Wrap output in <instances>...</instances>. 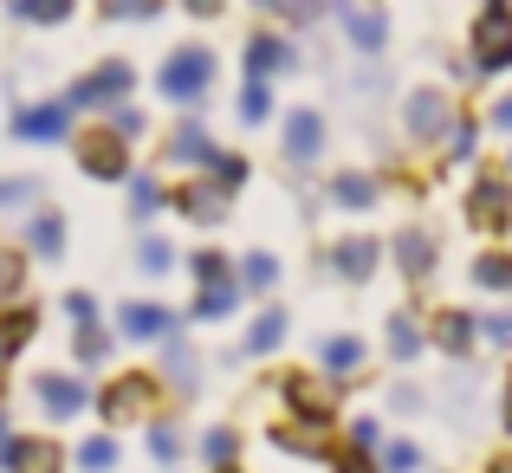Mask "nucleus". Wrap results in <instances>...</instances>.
I'll return each instance as SVG.
<instances>
[{"mask_svg": "<svg viewBox=\"0 0 512 473\" xmlns=\"http://www.w3.org/2000/svg\"><path fill=\"white\" fill-rule=\"evenodd\" d=\"M33 409L46 422H78L91 409V383L78 370H39L33 376Z\"/></svg>", "mask_w": 512, "mask_h": 473, "instance_id": "obj_21", "label": "nucleus"}, {"mask_svg": "<svg viewBox=\"0 0 512 473\" xmlns=\"http://www.w3.org/2000/svg\"><path fill=\"white\" fill-rule=\"evenodd\" d=\"M7 7V20H20V26H65L78 13V0H0Z\"/></svg>", "mask_w": 512, "mask_h": 473, "instance_id": "obj_41", "label": "nucleus"}, {"mask_svg": "<svg viewBox=\"0 0 512 473\" xmlns=\"http://www.w3.org/2000/svg\"><path fill=\"white\" fill-rule=\"evenodd\" d=\"M318 266H325L338 286H370L376 273H383V234H363V227H350V234L325 240V253H318Z\"/></svg>", "mask_w": 512, "mask_h": 473, "instance_id": "obj_14", "label": "nucleus"}, {"mask_svg": "<svg viewBox=\"0 0 512 473\" xmlns=\"http://www.w3.org/2000/svg\"><path fill=\"white\" fill-rule=\"evenodd\" d=\"M331 150V117L318 111V104H292L286 117H279V162L299 175H312L318 162Z\"/></svg>", "mask_w": 512, "mask_h": 473, "instance_id": "obj_11", "label": "nucleus"}, {"mask_svg": "<svg viewBox=\"0 0 512 473\" xmlns=\"http://www.w3.org/2000/svg\"><path fill=\"white\" fill-rule=\"evenodd\" d=\"M383 260L396 266V279H402L409 292H422L428 279L441 273V234H435L428 221H402L396 234L383 240Z\"/></svg>", "mask_w": 512, "mask_h": 473, "instance_id": "obj_10", "label": "nucleus"}, {"mask_svg": "<svg viewBox=\"0 0 512 473\" xmlns=\"http://www.w3.org/2000/svg\"><path fill=\"white\" fill-rule=\"evenodd\" d=\"M201 175H214L221 188H234V195H240V188L253 182V156H247V150H227V143H221V150L208 156V169H201Z\"/></svg>", "mask_w": 512, "mask_h": 473, "instance_id": "obj_44", "label": "nucleus"}, {"mask_svg": "<svg viewBox=\"0 0 512 473\" xmlns=\"http://www.w3.org/2000/svg\"><path fill=\"white\" fill-rule=\"evenodd\" d=\"M428 350V324H422V305H396L383 318V357L396 370H415V357Z\"/></svg>", "mask_w": 512, "mask_h": 473, "instance_id": "obj_27", "label": "nucleus"}, {"mask_svg": "<svg viewBox=\"0 0 512 473\" xmlns=\"http://www.w3.org/2000/svg\"><path fill=\"white\" fill-rule=\"evenodd\" d=\"M467 279H474L480 292H493V299H512V247H480L474 253V266H467Z\"/></svg>", "mask_w": 512, "mask_h": 473, "instance_id": "obj_33", "label": "nucleus"}, {"mask_svg": "<svg viewBox=\"0 0 512 473\" xmlns=\"http://www.w3.org/2000/svg\"><path fill=\"white\" fill-rule=\"evenodd\" d=\"M454 111H461L454 85H435V78H428V85H409V91H402V104H396V130H402V143L428 156V150L441 143V130L454 124Z\"/></svg>", "mask_w": 512, "mask_h": 473, "instance_id": "obj_7", "label": "nucleus"}, {"mask_svg": "<svg viewBox=\"0 0 512 473\" xmlns=\"http://www.w3.org/2000/svg\"><path fill=\"white\" fill-rule=\"evenodd\" d=\"M234 188H221V182H214V175H175V182H169V214H182V221L188 227H227V221H234Z\"/></svg>", "mask_w": 512, "mask_h": 473, "instance_id": "obj_13", "label": "nucleus"}, {"mask_svg": "<svg viewBox=\"0 0 512 473\" xmlns=\"http://www.w3.org/2000/svg\"><path fill=\"white\" fill-rule=\"evenodd\" d=\"M448 85H480V72H474V59H467V52H454V59H448Z\"/></svg>", "mask_w": 512, "mask_h": 473, "instance_id": "obj_55", "label": "nucleus"}, {"mask_svg": "<svg viewBox=\"0 0 512 473\" xmlns=\"http://www.w3.org/2000/svg\"><path fill=\"white\" fill-rule=\"evenodd\" d=\"M389 409H396V415H415V409H422V389H415V383H396V389H389Z\"/></svg>", "mask_w": 512, "mask_h": 473, "instance_id": "obj_54", "label": "nucleus"}, {"mask_svg": "<svg viewBox=\"0 0 512 473\" xmlns=\"http://www.w3.org/2000/svg\"><path fill=\"white\" fill-rule=\"evenodd\" d=\"M117 461H124V448H117V428L85 435V441L72 448V467H78V473H117Z\"/></svg>", "mask_w": 512, "mask_h": 473, "instance_id": "obj_38", "label": "nucleus"}, {"mask_svg": "<svg viewBox=\"0 0 512 473\" xmlns=\"http://www.w3.org/2000/svg\"><path fill=\"white\" fill-rule=\"evenodd\" d=\"M104 124H111V130H117V137H124V143H130V150H143V143H150V137H156V117H150V111H143V104H137V98H124V104H111V111H104Z\"/></svg>", "mask_w": 512, "mask_h": 473, "instance_id": "obj_39", "label": "nucleus"}, {"mask_svg": "<svg viewBox=\"0 0 512 473\" xmlns=\"http://www.w3.org/2000/svg\"><path fill=\"white\" fill-rule=\"evenodd\" d=\"M33 201H46L39 175H0V214H26Z\"/></svg>", "mask_w": 512, "mask_h": 473, "instance_id": "obj_46", "label": "nucleus"}, {"mask_svg": "<svg viewBox=\"0 0 512 473\" xmlns=\"http://www.w3.org/2000/svg\"><path fill=\"white\" fill-rule=\"evenodd\" d=\"M143 448H150V461H156V467H175V461L188 454L182 422H175V415H156V422H143Z\"/></svg>", "mask_w": 512, "mask_h": 473, "instance_id": "obj_37", "label": "nucleus"}, {"mask_svg": "<svg viewBox=\"0 0 512 473\" xmlns=\"http://www.w3.org/2000/svg\"><path fill=\"white\" fill-rule=\"evenodd\" d=\"M500 428L512 435V363H506V383H500Z\"/></svg>", "mask_w": 512, "mask_h": 473, "instance_id": "obj_56", "label": "nucleus"}, {"mask_svg": "<svg viewBox=\"0 0 512 473\" xmlns=\"http://www.w3.org/2000/svg\"><path fill=\"white\" fill-rule=\"evenodd\" d=\"M156 350H163V383H169V396L188 402V396H195V383H201V363H195V344H188V331H175L169 344H156Z\"/></svg>", "mask_w": 512, "mask_h": 473, "instance_id": "obj_30", "label": "nucleus"}, {"mask_svg": "<svg viewBox=\"0 0 512 473\" xmlns=\"http://www.w3.org/2000/svg\"><path fill=\"white\" fill-rule=\"evenodd\" d=\"M163 208H169V182H156L150 169H137V175L124 182V214H130V227H150Z\"/></svg>", "mask_w": 512, "mask_h": 473, "instance_id": "obj_32", "label": "nucleus"}, {"mask_svg": "<svg viewBox=\"0 0 512 473\" xmlns=\"http://www.w3.org/2000/svg\"><path fill=\"white\" fill-rule=\"evenodd\" d=\"M91 409H98L104 428H143L156 415H169V383L150 363H130V370H111L91 389Z\"/></svg>", "mask_w": 512, "mask_h": 473, "instance_id": "obj_1", "label": "nucleus"}, {"mask_svg": "<svg viewBox=\"0 0 512 473\" xmlns=\"http://www.w3.org/2000/svg\"><path fill=\"white\" fill-rule=\"evenodd\" d=\"M182 273L195 279V286H221V279H234V253L227 247H195L182 260Z\"/></svg>", "mask_w": 512, "mask_h": 473, "instance_id": "obj_42", "label": "nucleus"}, {"mask_svg": "<svg viewBox=\"0 0 512 473\" xmlns=\"http://www.w3.org/2000/svg\"><path fill=\"white\" fill-rule=\"evenodd\" d=\"M487 473H512V448H506V454H493V461H487Z\"/></svg>", "mask_w": 512, "mask_h": 473, "instance_id": "obj_58", "label": "nucleus"}, {"mask_svg": "<svg viewBox=\"0 0 512 473\" xmlns=\"http://www.w3.org/2000/svg\"><path fill=\"white\" fill-rule=\"evenodd\" d=\"M111 350H117V331L104 318L98 324H72V363H78V370H104Z\"/></svg>", "mask_w": 512, "mask_h": 473, "instance_id": "obj_35", "label": "nucleus"}, {"mask_svg": "<svg viewBox=\"0 0 512 473\" xmlns=\"http://www.w3.org/2000/svg\"><path fill=\"white\" fill-rule=\"evenodd\" d=\"M59 318H65V324H98V318H104L98 292H91V286H65V292H59Z\"/></svg>", "mask_w": 512, "mask_h": 473, "instance_id": "obj_47", "label": "nucleus"}, {"mask_svg": "<svg viewBox=\"0 0 512 473\" xmlns=\"http://www.w3.org/2000/svg\"><path fill=\"white\" fill-rule=\"evenodd\" d=\"M7 130H13V143H26V150H52V143H65L78 130V111L65 98H26V104H13Z\"/></svg>", "mask_w": 512, "mask_h": 473, "instance_id": "obj_16", "label": "nucleus"}, {"mask_svg": "<svg viewBox=\"0 0 512 473\" xmlns=\"http://www.w3.org/2000/svg\"><path fill=\"white\" fill-rule=\"evenodd\" d=\"M428 324V350H441L448 363H467L480 350V312H467V305H435V312H422Z\"/></svg>", "mask_w": 512, "mask_h": 473, "instance_id": "obj_20", "label": "nucleus"}, {"mask_svg": "<svg viewBox=\"0 0 512 473\" xmlns=\"http://www.w3.org/2000/svg\"><path fill=\"white\" fill-rule=\"evenodd\" d=\"M480 344H493V350H506V357H512V305L480 312Z\"/></svg>", "mask_w": 512, "mask_h": 473, "instance_id": "obj_49", "label": "nucleus"}, {"mask_svg": "<svg viewBox=\"0 0 512 473\" xmlns=\"http://www.w3.org/2000/svg\"><path fill=\"white\" fill-rule=\"evenodd\" d=\"M325 201L338 214H370L376 201H383V182H376L370 162H350V169H331L325 175Z\"/></svg>", "mask_w": 512, "mask_h": 473, "instance_id": "obj_26", "label": "nucleus"}, {"mask_svg": "<svg viewBox=\"0 0 512 473\" xmlns=\"http://www.w3.org/2000/svg\"><path fill=\"white\" fill-rule=\"evenodd\" d=\"M279 409H286V422H305V428H325V435H338V422H344V383H331L325 370H279Z\"/></svg>", "mask_w": 512, "mask_h": 473, "instance_id": "obj_4", "label": "nucleus"}, {"mask_svg": "<svg viewBox=\"0 0 512 473\" xmlns=\"http://www.w3.org/2000/svg\"><path fill=\"white\" fill-rule=\"evenodd\" d=\"M240 305H247V292H240L234 279H221V286H195V299H188L182 324H188V331H195V324L208 331V324H227V318L240 312Z\"/></svg>", "mask_w": 512, "mask_h": 473, "instance_id": "obj_28", "label": "nucleus"}, {"mask_svg": "<svg viewBox=\"0 0 512 473\" xmlns=\"http://www.w3.org/2000/svg\"><path fill=\"white\" fill-rule=\"evenodd\" d=\"M175 13H188V20H221L227 13V0H169Z\"/></svg>", "mask_w": 512, "mask_h": 473, "instance_id": "obj_53", "label": "nucleus"}, {"mask_svg": "<svg viewBox=\"0 0 512 473\" xmlns=\"http://www.w3.org/2000/svg\"><path fill=\"white\" fill-rule=\"evenodd\" d=\"M286 337H292V312L279 299H260V305H253V318H247V331H240V357L266 363V357L286 350Z\"/></svg>", "mask_w": 512, "mask_h": 473, "instance_id": "obj_24", "label": "nucleus"}, {"mask_svg": "<svg viewBox=\"0 0 512 473\" xmlns=\"http://www.w3.org/2000/svg\"><path fill=\"white\" fill-rule=\"evenodd\" d=\"M65 150H72L78 175H85V182H98V188H124L130 175H137V150H130V143L117 137L104 117H78V130L65 137Z\"/></svg>", "mask_w": 512, "mask_h": 473, "instance_id": "obj_3", "label": "nucleus"}, {"mask_svg": "<svg viewBox=\"0 0 512 473\" xmlns=\"http://www.w3.org/2000/svg\"><path fill=\"white\" fill-rule=\"evenodd\" d=\"M39 331H46V305L26 292V299L0 305V389L13 383V370H20V357L39 344Z\"/></svg>", "mask_w": 512, "mask_h": 473, "instance_id": "obj_18", "label": "nucleus"}, {"mask_svg": "<svg viewBox=\"0 0 512 473\" xmlns=\"http://www.w3.org/2000/svg\"><path fill=\"white\" fill-rule=\"evenodd\" d=\"M253 13H260V20H279V7H286V0H247Z\"/></svg>", "mask_w": 512, "mask_h": 473, "instance_id": "obj_57", "label": "nucleus"}, {"mask_svg": "<svg viewBox=\"0 0 512 473\" xmlns=\"http://www.w3.org/2000/svg\"><path fill=\"white\" fill-rule=\"evenodd\" d=\"M292 72H305L299 33H286L279 20L247 26V39H240V78H266V85H279V78H292Z\"/></svg>", "mask_w": 512, "mask_h": 473, "instance_id": "obj_8", "label": "nucleus"}, {"mask_svg": "<svg viewBox=\"0 0 512 473\" xmlns=\"http://www.w3.org/2000/svg\"><path fill=\"white\" fill-rule=\"evenodd\" d=\"M266 441H273L279 454H299V461H331V454H338V441H331L325 428H305V422H273Z\"/></svg>", "mask_w": 512, "mask_h": 473, "instance_id": "obj_31", "label": "nucleus"}, {"mask_svg": "<svg viewBox=\"0 0 512 473\" xmlns=\"http://www.w3.org/2000/svg\"><path fill=\"white\" fill-rule=\"evenodd\" d=\"M91 13L98 20H124V26H150L169 13V0H91Z\"/></svg>", "mask_w": 512, "mask_h": 473, "instance_id": "obj_43", "label": "nucleus"}, {"mask_svg": "<svg viewBox=\"0 0 512 473\" xmlns=\"http://www.w3.org/2000/svg\"><path fill=\"white\" fill-rule=\"evenodd\" d=\"M480 143H487V124H480V111H467V104H461V111H454V124L441 130V143L428 150V156H435L428 169H435V175L474 169V162H480Z\"/></svg>", "mask_w": 512, "mask_h": 473, "instance_id": "obj_22", "label": "nucleus"}, {"mask_svg": "<svg viewBox=\"0 0 512 473\" xmlns=\"http://www.w3.org/2000/svg\"><path fill=\"white\" fill-rule=\"evenodd\" d=\"M13 247L33 266H65V253H72V214H65L59 201H33V208L20 214V240H13Z\"/></svg>", "mask_w": 512, "mask_h": 473, "instance_id": "obj_12", "label": "nucleus"}, {"mask_svg": "<svg viewBox=\"0 0 512 473\" xmlns=\"http://www.w3.org/2000/svg\"><path fill=\"white\" fill-rule=\"evenodd\" d=\"M467 59L480 78L512 72V0H480V13L467 20Z\"/></svg>", "mask_w": 512, "mask_h": 473, "instance_id": "obj_9", "label": "nucleus"}, {"mask_svg": "<svg viewBox=\"0 0 512 473\" xmlns=\"http://www.w3.org/2000/svg\"><path fill=\"white\" fill-rule=\"evenodd\" d=\"M72 454L52 435H0V473H65Z\"/></svg>", "mask_w": 512, "mask_h": 473, "instance_id": "obj_25", "label": "nucleus"}, {"mask_svg": "<svg viewBox=\"0 0 512 473\" xmlns=\"http://www.w3.org/2000/svg\"><path fill=\"white\" fill-rule=\"evenodd\" d=\"M221 150L214 143V130H208V117L201 111H182L175 124L156 137V162H163L169 175H195V169H208V156Z\"/></svg>", "mask_w": 512, "mask_h": 473, "instance_id": "obj_15", "label": "nucleus"}, {"mask_svg": "<svg viewBox=\"0 0 512 473\" xmlns=\"http://www.w3.org/2000/svg\"><path fill=\"white\" fill-rule=\"evenodd\" d=\"M318 370L331 376V383H363L370 376V337L363 331H325L318 337Z\"/></svg>", "mask_w": 512, "mask_h": 473, "instance_id": "obj_23", "label": "nucleus"}, {"mask_svg": "<svg viewBox=\"0 0 512 473\" xmlns=\"http://www.w3.org/2000/svg\"><path fill=\"white\" fill-rule=\"evenodd\" d=\"M279 279H286V266H279L273 247H247V253L234 260V286L247 292V299H273Z\"/></svg>", "mask_w": 512, "mask_h": 473, "instance_id": "obj_29", "label": "nucleus"}, {"mask_svg": "<svg viewBox=\"0 0 512 473\" xmlns=\"http://www.w3.org/2000/svg\"><path fill=\"white\" fill-rule=\"evenodd\" d=\"M26 292H33V260H26L13 240H0V305L26 299Z\"/></svg>", "mask_w": 512, "mask_h": 473, "instance_id": "obj_40", "label": "nucleus"}, {"mask_svg": "<svg viewBox=\"0 0 512 473\" xmlns=\"http://www.w3.org/2000/svg\"><path fill=\"white\" fill-rule=\"evenodd\" d=\"M376 467L383 473H422V448H415V441H383V448H376Z\"/></svg>", "mask_w": 512, "mask_h": 473, "instance_id": "obj_48", "label": "nucleus"}, {"mask_svg": "<svg viewBox=\"0 0 512 473\" xmlns=\"http://www.w3.org/2000/svg\"><path fill=\"white\" fill-rule=\"evenodd\" d=\"M208 473H247V467H240V461H234V467H208Z\"/></svg>", "mask_w": 512, "mask_h": 473, "instance_id": "obj_60", "label": "nucleus"}, {"mask_svg": "<svg viewBox=\"0 0 512 473\" xmlns=\"http://www.w3.org/2000/svg\"><path fill=\"white\" fill-rule=\"evenodd\" d=\"M461 221L487 240H512V175L500 162H474V175L461 188Z\"/></svg>", "mask_w": 512, "mask_h": 473, "instance_id": "obj_5", "label": "nucleus"}, {"mask_svg": "<svg viewBox=\"0 0 512 473\" xmlns=\"http://www.w3.org/2000/svg\"><path fill=\"white\" fill-rule=\"evenodd\" d=\"M273 117H279L273 85H266V78H240V91H234V124L240 130H266Z\"/></svg>", "mask_w": 512, "mask_h": 473, "instance_id": "obj_34", "label": "nucleus"}, {"mask_svg": "<svg viewBox=\"0 0 512 473\" xmlns=\"http://www.w3.org/2000/svg\"><path fill=\"white\" fill-rule=\"evenodd\" d=\"M325 467H331V473H383V467H376V454H370V448H350V441H338V454H331Z\"/></svg>", "mask_w": 512, "mask_h": 473, "instance_id": "obj_51", "label": "nucleus"}, {"mask_svg": "<svg viewBox=\"0 0 512 473\" xmlns=\"http://www.w3.org/2000/svg\"><path fill=\"white\" fill-rule=\"evenodd\" d=\"M201 461H208V467H234V461H240V428H234V422L201 428Z\"/></svg>", "mask_w": 512, "mask_h": 473, "instance_id": "obj_45", "label": "nucleus"}, {"mask_svg": "<svg viewBox=\"0 0 512 473\" xmlns=\"http://www.w3.org/2000/svg\"><path fill=\"white\" fill-rule=\"evenodd\" d=\"M156 98L175 104V111H201V104L214 98V85H221V52L208 46V39H182V46L163 52V65H156Z\"/></svg>", "mask_w": 512, "mask_h": 473, "instance_id": "obj_2", "label": "nucleus"}, {"mask_svg": "<svg viewBox=\"0 0 512 473\" xmlns=\"http://www.w3.org/2000/svg\"><path fill=\"white\" fill-rule=\"evenodd\" d=\"M480 124H487V137H506L512 143V91H500V98L480 111Z\"/></svg>", "mask_w": 512, "mask_h": 473, "instance_id": "obj_52", "label": "nucleus"}, {"mask_svg": "<svg viewBox=\"0 0 512 473\" xmlns=\"http://www.w3.org/2000/svg\"><path fill=\"white\" fill-rule=\"evenodd\" d=\"M500 169H506V175H512V143H506V156H500Z\"/></svg>", "mask_w": 512, "mask_h": 473, "instance_id": "obj_59", "label": "nucleus"}, {"mask_svg": "<svg viewBox=\"0 0 512 473\" xmlns=\"http://www.w3.org/2000/svg\"><path fill=\"white\" fill-rule=\"evenodd\" d=\"M331 20H338V33H344V46L357 52V59H383L389 52V13L376 7V0H331Z\"/></svg>", "mask_w": 512, "mask_h": 473, "instance_id": "obj_19", "label": "nucleus"}, {"mask_svg": "<svg viewBox=\"0 0 512 473\" xmlns=\"http://www.w3.org/2000/svg\"><path fill=\"white\" fill-rule=\"evenodd\" d=\"M111 331H117V344H137V350H156V344H169L175 331H188L182 312L163 299H124L111 312Z\"/></svg>", "mask_w": 512, "mask_h": 473, "instance_id": "obj_17", "label": "nucleus"}, {"mask_svg": "<svg viewBox=\"0 0 512 473\" xmlns=\"http://www.w3.org/2000/svg\"><path fill=\"white\" fill-rule=\"evenodd\" d=\"M338 428H344V441H350V448H370V454L389 441V435H383V415H357V422H338Z\"/></svg>", "mask_w": 512, "mask_h": 473, "instance_id": "obj_50", "label": "nucleus"}, {"mask_svg": "<svg viewBox=\"0 0 512 473\" xmlns=\"http://www.w3.org/2000/svg\"><path fill=\"white\" fill-rule=\"evenodd\" d=\"M0 435H7V409H0Z\"/></svg>", "mask_w": 512, "mask_h": 473, "instance_id": "obj_61", "label": "nucleus"}, {"mask_svg": "<svg viewBox=\"0 0 512 473\" xmlns=\"http://www.w3.org/2000/svg\"><path fill=\"white\" fill-rule=\"evenodd\" d=\"M137 266L143 279H169V273H182V253H175V240L169 234H156V227H143V240H137Z\"/></svg>", "mask_w": 512, "mask_h": 473, "instance_id": "obj_36", "label": "nucleus"}, {"mask_svg": "<svg viewBox=\"0 0 512 473\" xmlns=\"http://www.w3.org/2000/svg\"><path fill=\"white\" fill-rule=\"evenodd\" d=\"M65 104H72L78 117H104L111 104L137 98V59H124V52H104L98 65H85V72L72 78V85L59 91Z\"/></svg>", "mask_w": 512, "mask_h": 473, "instance_id": "obj_6", "label": "nucleus"}]
</instances>
